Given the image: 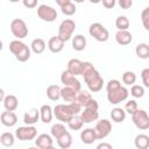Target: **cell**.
Returning <instances> with one entry per match:
<instances>
[{
  "instance_id": "cell-1",
  "label": "cell",
  "mask_w": 149,
  "mask_h": 149,
  "mask_svg": "<svg viewBox=\"0 0 149 149\" xmlns=\"http://www.w3.org/2000/svg\"><path fill=\"white\" fill-rule=\"evenodd\" d=\"M80 76L84 77V81L91 92H99L105 84L99 71L90 62H83Z\"/></svg>"
},
{
  "instance_id": "cell-2",
  "label": "cell",
  "mask_w": 149,
  "mask_h": 149,
  "mask_svg": "<svg viewBox=\"0 0 149 149\" xmlns=\"http://www.w3.org/2000/svg\"><path fill=\"white\" fill-rule=\"evenodd\" d=\"M106 92H107V100L112 105H118L125 101L128 98L129 91L121 85L120 80L111 79L106 84Z\"/></svg>"
},
{
  "instance_id": "cell-3",
  "label": "cell",
  "mask_w": 149,
  "mask_h": 149,
  "mask_svg": "<svg viewBox=\"0 0 149 149\" xmlns=\"http://www.w3.org/2000/svg\"><path fill=\"white\" fill-rule=\"evenodd\" d=\"M83 109V106L78 101H72L69 104H58L54 107V115L57 120L62 122H69L71 118L76 114H79Z\"/></svg>"
},
{
  "instance_id": "cell-4",
  "label": "cell",
  "mask_w": 149,
  "mask_h": 149,
  "mask_svg": "<svg viewBox=\"0 0 149 149\" xmlns=\"http://www.w3.org/2000/svg\"><path fill=\"white\" fill-rule=\"evenodd\" d=\"M9 51L15 56L19 62H27L30 58L31 49L21 40H14L9 43Z\"/></svg>"
},
{
  "instance_id": "cell-5",
  "label": "cell",
  "mask_w": 149,
  "mask_h": 149,
  "mask_svg": "<svg viewBox=\"0 0 149 149\" xmlns=\"http://www.w3.org/2000/svg\"><path fill=\"white\" fill-rule=\"evenodd\" d=\"M88 34L98 42H106L109 37V33H108L107 28L99 22H94V23L90 24Z\"/></svg>"
},
{
  "instance_id": "cell-6",
  "label": "cell",
  "mask_w": 149,
  "mask_h": 149,
  "mask_svg": "<svg viewBox=\"0 0 149 149\" xmlns=\"http://www.w3.org/2000/svg\"><path fill=\"white\" fill-rule=\"evenodd\" d=\"M76 29V22L71 19H65L61 22L58 27V36L64 41H69L72 38V34Z\"/></svg>"
},
{
  "instance_id": "cell-7",
  "label": "cell",
  "mask_w": 149,
  "mask_h": 149,
  "mask_svg": "<svg viewBox=\"0 0 149 149\" xmlns=\"http://www.w3.org/2000/svg\"><path fill=\"white\" fill-rule=\"evenodd\" d=\"M15 136L20 141H31L36 139L37 129L36 127H34V125H26V126L19 127L15 130Z\"/></svg>"
},
{
  "instance_id": "cell-8",
  "label": "cell",
  "mask_w": 149,
  "mask_h": 149,
  "mask_svg": "<svg viewBox=\"0 0 149 149\" xmlns=\"http://www.w3.org/2000/svg\"><path fill=\"white\" fill-rule=\"evenodd\" d=\"M132 121L140 130L149 129V115L144 109H137L132 114Z\"/></svg>"
},
{
  "instance_id": "cell-9",
  "label": "cell",
  "mask_w": 149,
  "mask_h": 149,
  "mask_svg": "<svg viewBox=\"0 0 149 149\" xmlns=\"http://www.w3.org/2000/svg\"><path fill=\"white\" fill-rule=\"evenodd\" d=\"M10 31L17 40H22L28 36V27L22 19H14L10 22Z\"/></svg>"
},
{
  "instance_id": "cell-10",
  "label": "cell",
  "mask_w": 149,
  "mask_h": 149,
  "mask_svg": "<svg viewBox=\"0 0 149 149\" xmlns=\"http://www.w3.org/2000/svg\"><path fill=\"white\" fill-rule=\"evenodd\" d=\"M37 16L45 22H54L57 19V12L54 7L48 5H40L37 7Z\"/></svg>"
},
{
  "instance_id": "cell-11",
  "label": "cell",
  "mask_w": 149,
  "mask_h": 149,
  "mask_svg": "<svg viewBox=\"0 0 149 149\" xmlns=\"http://www.w3.org/2000/svg\"><path fill=\"white\" fill-rule=\"evenodd\" d=\"M94 132L97 134V137L98 140H102L105 137H107L111 132H112V123L109 120L107 119H101L99 120L95 126H94Z\"/></svg>"
},
{
  "instance_id": "cell-12",
  "label": "cell",
  "mask_w": 149,
  "mask_h": 149,
  "mask_svg": "<svg viewBox=\"0 0 149 149\" xmlns=\"http://www.w3.org/2000/svg\"><path fill=\"white\" fill-rule=\"evenodd\" d=\"M61 83L64 86H70V87H72L74 90H77V91H80L81 90V84L78 80L77 76L72 74L68 70H64L62 72V74H61Z\"/></svg>"
},
{
  "instance_id": "cell-13",
  "label": "cell",
  "mask_w": 149,
  "mask_h": 149,
  "mask_svg": "<svg viewBox=\"0 0 149 149\" xmlns=\"http://www.w3.org/2000/svg\"><path fill=\"white\" fill-rule=\"evenodd\" d=\"M35 144L37 148H41V149H51L54 147V141L51 135L40 134L35 140Z\"/></svg>"
},
{
  "instance_id": "cell-14",
  "label": "cell",
  "mask_w": 149,
  "mask_h": 149,
  "mask_svg": "<svg viewBox=\"0 0 149 149\" xmlns=\"http://www.w3.org/2000/svg\"><path fill=\"white\" fill-rule=\"evenodd\" d=\"M0 120H1V123L3 126H6V127H13L17 122V116L14 113V111H7L6 109L5 112L1 113Z\"/></svg>"
},
{
  "instance_id": "cell-15",
  "label": "cell",
  "mask_w": 149,
  "mask_h": 149,
  "mask_svg": "<svg viewBox=\"0 0 149 149\" xmlns=\"http://www.w3.org/2000/svg\"><path fill=\"white\" fill-rule=\"evenodd\" d=\"M80 116L84 120L85 123H91L93 121H97L99 118V112L95 108H90V107H84V111L80 112Z\"/></svg>"
},
{
  "instance_id": "cell-16",
  "label": "cell",
  "mask_w": 149,
  "mask_h": 149,
  "mask_svg": "<svg viewBox=\"0 0 149 149\" xmlns=\"http://www.w3.org/2000/svg\"><path fill=\"white\" fill-rule=\"evenodd\" d=\"M64 41L57 35V36H52V37H50V40L48 41V49L51 51V52H54V54H58V52H61L62 50H63V48H64Z\"/></svg>"
},
{
  "instance_id": "cell-17",
  "label": "cell",
  "mask_w": 149,
  "mask_h": 149,
  "mask_svg": "<svg viewBox=\"0 0 149 149\" xmlns=\"http://www.w3.org/2000/svg\"><path fill=\"white\" fill-rule=\"evenodd\" d=\"M79 91L70 87V86H64L61 90V98L66 101V102H72V101H77V94Z\"/></svg>"
},
{
  "instance_id": "cell-18",
  "label": "cell",
  "mask_w": 149,
  "mask_h": 149,
  "mask_svg": "<svg viewBox=\"0 0 149 149\" xmlns=\"http://www.w3.org/2000/svg\"><path fill=\"white\" fill-rule=\"evenodd\" d=\"M115 41L120 45H128L133 41V35L128 30H118L115 34Z\"/></svg>"
},
{
  "instance_id": "cell-19",
  "label": "cell",
  "mask_w": 149,
  "mask_h": 149,
  "mask_svg": "<svg viewBox=\"0 0 149 149\" xmlns=\"http://www.w3.org/2000/svg\"><path fill=\"white\" fill-rule=\"evenodd\" d=\"M80 140L84 144H92L95 140H98L94 128H85L80 132Z\"/></svg>"
},
{
  "instance_id": "cell-20",
  "label": "cell",
  "mask_w": 149,
  "mask_h": 149,
  "mask_svg": "<svg viewBox=\"0 0 149 149\" xmlns=\"http://www.w3.org/2000/svg\"><path fill=\"white\" fill-rule=\"evenodd\" d=\"M40 119H41L40 109L37 108H31L28 112H26L23 115V122L26 125H35Z\"/></svg>"
},
{
  "instance_id": "cell-21",
  "label": "cell",
  "mask_w": 149,
  "mask_h": 149,
  "mask_svg": "<svg viewBox=\"0 0 149 149\" xmlns=\"http://www.w3.org/2000/svg\"><path fill=\"white\" fill-rule=\"evenodd\" d=\"M40 115L43 123H50L54 116V108H51L50 105H42L40 108Z\"/></svg>"
},
{
  "instance_id": "cell-22",
  "label": "cell",
  "mask_w": 149,
  "mask_h": 149,
  "mask_svg": "<svg viewBox=\"0 0 149 149\" xmlns=\"http://www.w3.org/2000/svg\"><path fill=\"white\" fill-rule=\"evenodd\" d=\"M81 64L83 62L78 58H72L68 62V66L66 70L69 72H71L74 76H80V71H81Z\"/></svg>"
},
{
  "instance_id": "cell-23",
  "label": "cell",
  "mask_w": 149,
  "mask_h": 149,
  "mask_svg": "<svg viewBox=\"0 0 149 149\" xmlns=\"http://www.w3.org/2000/svg\"><path fill=\"white\" fill-rule=\"evenodd\" d=\"M5 109L7 111H15L19 106V100L14 94H7L2 101Z\"/></svg>"
},
{
  "instance_id": "cell-24",
  "label": "cell",
  "mask_w": 149,
  "mask_h": 149,
  "mask_svg": "<svg viewBox=\"0 0 149 149\" xmlns=\"http://www.w3.org/2000/svg\"><path fill=\"white\" fill-rule=\"evenodd\" d=\"M86 47V37L84 35H74L72 37V48L76 51H83Z\"/></svg>"
},
{
  "instance_id": "cell-25",
  "label": "cell",
  "mask_w": 149,
  "mask_h": 149,
  "mask_svg": "<svg viewBox=\"0 0 149 149\" xmlns=\"http://www.w3.org/2000/svg\"><path fill=\"white\" fill-rule=\"evenodd\" d=\"M126 111L125 108H121V107H115L111 111V119L116 122V123H120V122H123L125 119H126Z\"/></svg>"
},
{
  "instance_id": "cell-26",
  "label": "cell",
  "mask_w": 149,
  "mask_h": 149,
  "mask_svg": "<svg viewBox=\"0 0 149 149\" xmlns=\"http://www.w3.org/2000/svg\"><path fill=\"white\" fill-rule=\"evenodd\" d=\"M134 144L139 149L149 148V136L147 134H137L134 139Z\"/></svg>"
},
{
  "instance_id": "cell-27",
  "label": "cell",
  "mask_w": 149,
  "mask_h": 149,
  "mask_svg": "<svg viewBox=\"0 0 149 149\" xmlns=\"http://www.w3.org/2000/svg\"><path fill=\"white\" fill-rule=\"evenodd\" d=\"M45 42L43 38H35L31 41V44H30V49L34 54L36 55H40L42 54L44 50H45Z\"/></svg>"
},
{
  "instance_id": "cell-28",
  "label": "cell",
  "mask_w": 149,
  "mask_h": 149,
  "mask_svg": "<svg viewBox=\"0 0 149 149\" xmlns=\"http://www.w3.org/2000/svg\"><path fill=\"white\" fill-rule=\"evenodd\" d=\"M61 90L58 85H49L47 87V97L52 101H57L61 98Z\"/></svg>"
},
{
  "instance_id": "cell-29",
  "label": "cell",
  "mask_w": 149,
  "mask_h": 149,
  "mask_svg": "<svg viewBox=\"0 0 149 149\" xmlns=\"http://www.w3.org/2000/svg\"><path fill=\"white\" fill-rule=\"evenodd\" d=\"M56 141H57V144H58L59 148H62V149H68V148H70L71 144H72V135H71L69 132H66V133L63 134L61 137H58Z\"/></svg>"
},
{
  "instance_id": "cell-30",
  "label": "cell",
  "mask_w": 149,
  "mask_h": 149,
  "mask_svg": "<svg viewBox=\"0 0 149 149\" xmlns=\"http://www.w3.org/2000/svg\"><path fill=\"white\" fill-rule=\"evenodd\" d=\"M135 54L141 59L149 58V44H147V43H140V44H137L136 48H135Z\"/></svg>"
},
{
  "instance_id": "cell-31",
  "label": "cell",
  "mask_w": 149,
  "mask_h": 149,
  "mask_svg": "<svg viewBox=\"0 0 149 149\" xmlns=\"http://www.w3.org/2000/svg\"><path fill=\"white\" fill-rule=\"evenodd\" d=\"M84 123H85V122H84V120L81 119V116L78 115V114H76V115H73V116L71 118V120L68 122V126H69V128L72 129V130H79V129H81V127H83Z\"/></svg>"
},
{
  "instance_id": "cell-32",
  "label": "cell",
  "mask_w": 149,
  "mask_h": 149,
  "mask_svg": "<svg viewBox=\"0 0 149 149\" xmlns=\"http://www.w3.org/2000/svg\"><path fill=\"white\" fill-rule=\"evenodd\" d=\"M68 130H66V128H65V126L63 125V123H55V125H52L51 126V129H50V133H51V136L54 137V139H58V137H61L63 134H65Z\"/></svg>"
},
{
  "instance_id": "cell-33",
  "label": "cell",
  "mask_w": 149,
  "mask_h": 149,
  "mask_svg": "<svg viewBox=\"0 0 149 149\" xmlns=\"http://www.w3.org/2000/svg\"><path fill=\"white\" fill-rule=\"evenodd\" d=\"M92 99H93V98H92L91 93L87 92V91H83V90H80V91L78 92V94H77V101H78L83 107H85Z\"/></svg>"
},
{
  "instance_id": "cell-34",
  "label": "cell",
  "mask_w": 149,
  "mask_h": 149,
  "mask_svg": "<svg viewBox=\"0 0 149 149\" xmlns=\"http://www.w3.org/2000/svg\"><path fill=\"white\" fill-rule=\"evenodd\" d=\"M15 137L12 133L9 132H6V133H2L1 136H0V143L3 146V147H12L15 142Z\"/></svg>"
},
{
  "instance_id": "cell-35",
  "label": "cell",
  "mask_w": 149,
  "mask_h": 149,
  "mask_svg": "<svg viewBox=\"0 0 149 149\" xmlns=\"http://www.w3.org/2000/svg\"><path fill=\"white\" fill-rule=\"evenodd\" d=\"M115 27L118 28V30H128L129 28V20L127 16L125 15H120L116 17L115 20Z\"/></svg>"
},
{
  "instance_id": "cell-36",
  "label": "cell",
  "mask_w": 149,
  "mask_h": 149,
  "mask_svg": "<svg viewBox=\"0 0 149 149\" xmlns=\"http://www.w3.org/2000/svg\"><path fill=\"white\" fill-rule=\"evenodd\" d=\"M121 79L125 85H134L136 81V74L133 71H126V72H123Z\"/></svg>"
},
{
  "instance_id": "cell-37",
  "label": "cell",
  "mask_w": 149,
  "mask_h": 149,
  "mask_svg": "<svg viewBox=\"0 0 149 149\" xmlns=\"http://www.w3.org/2000/svg\"><path fill=\"white\" fill-rule=\"evenodd\" d=\"M61 10H62V13H63L64 15L71 16V15H73V14L77 12V8H76V5H74L72 1H70V2H68L66 5L62 6V7H61Z\"/></svg>"
},
{
  "instance_id": "cell-38",
  "label": "cell",
  "mask_w": 149,
  "mask_h": 149,
  "mask_svg": "<svg viewBox=\"0 0 149 149\" xmlns=\"http://www.w3.org/2000/svg\"><path fill=\"white\" fill-rule=\"evenodd\" d=\"M130 94L134 97V98H142L144 95V87L142 85H132V88H130Z\"/></svg>"
},
{
  "instance_id": "cell-39",
  "label": "cell",
  "mask_w": 149,
  "mask_h": 149,
  "mask_svg": "<svg viewBox=\"0 0 149 149\" xmlns=\"http://www.w3.org/2000/svg\"><path fill=\"white\" fill-rule=\"evenodd\" d=\"M141 21L146 30L149 31V6L146 7L141 13Z\"/></svg>"
},
{
  "instance_id": "cell-40",
  "label": "cell",
  "mask_w": 149,
  "mask_h": 149,
  "mask_svg": "<svg viewBox=\"0 0 149 149\" xmlns=\"http://www.w3.org/2000/svg\"><path fill=\"white\" fill-rule=\"evenodd\" d=\"M139 109V107H137V102H136V100H134V99H130V100H128L127 102H126V105H125V111L128 113V114H133L135 111H137Z\"/></svg>"
},
{
  "instance_id": "cell-41",
  "label": "cell",
  "mask_w": 149,
  "mask_h": 149,
  "mask_svg": "<svg viewBox=\"0 0 149 149\" xmlns=\"http://www.w3.org/2000/svg\"><path fill=\"white\" fill-rule=\"evenodd\" d=\"M141 79H142V84L149 88V68H146L141 71Z\"/></svg>"
},
{
  "instance_id": "cell-42",
  "label": "cell",
  "mask_w": 149,
  "mask_h": 149,
  "mask_svg": "<svg viewBox=\"0 0 149 149\" xmlns=\"http://www.w3.org/2000/svg\"><path fill=\"white\" fill-rule=\"evenodd\" d=\"M118 5L122 9H128L133 6V0H118Z\"/></svg>"
},
{
  "instance_id": "cell-43",
  "label": "cell",
  "mask_w": 149,
  "mask_h": 149,
  "mask_svg": "<svg viewBox=\"0 0 149 149\" xmlns=\"http://www.w3.org/2000/svg\"><path fill=\"white\" fill-rule=\"evenodd\" d=\"M38 0H22V3L26 8H35L37 6Z\"/></svg>"
},
{
  "instance_id": "cell-44",
  "label": "cell",
  "mask_w": 149,
  "mask_h": 149,
  "mask_svg": "<svg viewBox=\"0 0 149 149\" xmlns=\"http://www.w3.org/2000/svg\"><path fill=\"white\" fill-rule=\"evenodd\" d=\"M102 6L107 9H112L115 5H116V0H101Z\"/></svg>"
},
{
  "instance_id": "cell-45",
  "label": "cell",
  "mask_w": 149,
  "mask_h": 149,
  "mask_svg": "<svg viewBox=\"0 0 149 149\" xmlns=\"http://www.w3.org/2000/svg\"><path fill=\"white\" fill-rule=\"evenodd\" d=\"M97 148L98 149H112L113 148V146L111 144V143H106V142H102V143H99L98 146H97Z\"/></svg>"
},
{
  "instance_id": "cell-46",
  "label": "cell",
  "mask_w": 149,
  "mask_h": 149,
  "mask_svg": "<svg viewBox=\"0 0 149 149\" xmlns=\"http://www.w3.org/2000/svg\"><path fill=\"white\" fill-rule=\"evenodd\" d=\"M56 1V3L59 6V7H62V6H64V5H66L68 2H70L71 0H55Z\"/></svg>"
},
{
  "instance_id": "cell-47",
  "label": "cell",
  "mask_w": 149,
  "mask_h": 149,
  "mask_svg": "<svg viewBox=\"0 0 149 149\" xmlns=\"http://www.w3.org/2000/svg\"><path fill=\"white\" fill-rule=\"evenodd\" d=\"M5 92H3V90H0V100L1 101H3V99H5Z\"/></svg>"
},
{
  "instance_id": "cell-48",
  "label": "cell",
  "mask_w": 149,
  "mask_h": 149,
  "mask_svg": "<svg viewBox=\"0 0 149 149\" xmlns=\"http://www.w3.org/2000/svg\"><path fill=\"white\" fill-rule=\"evenodd\" d=\"M91 3H99V2H101V0H88Z\"/></svg>"
},
{
  "instance_id": "cell-49",
  "label": "cell",
  "mask_w": 149,
  "mask_h": 149,
  "mask_svg": "<svg viewBox=\"0 0 149 149\" xmlns=\"http://www.w3.org/2000/svg\"><path fill=\"white\" fill-rule=\"evenodd\" d=\"M74 1V3H81V2H84L85 0H73Z\"/></svg>"
},
{
  "instance_id": "cell-50",
  "label": "cell",
  "mask_w": 149,
  "mask_h": 149,
  "mask_svg": "<svg viewBox=\"0 0 149 149\" xmlns=\"http://www.w3.org/2000/svg\"><path fill=\"white\" fill-rule=\"evenodd\" d=\"M10 2H19V1H22V0H9Z\"/></svg>"
}]
</instances>
